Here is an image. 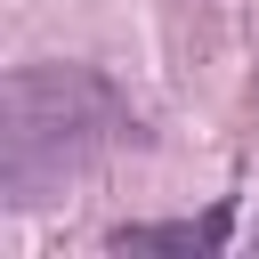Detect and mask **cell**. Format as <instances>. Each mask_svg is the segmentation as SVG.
<instances>
[{
  "label": "cell",
  "mask_w": 259,
  "mask_h": 259,
  "mask_svg": "<svg viewBox=\"0 0 259 259\" xmlns=\"http://www.w3.org/2000/svg\"><path fill=\"white\" fill-rule=\"evenodd\" d=\"M227 235H235V202L202 219H162V227H113V251H227Z\"/></svg>",
  "instance_id": "2"
},
{
  "label": "cell",
  "mask_w": 259,
  "mask_h": 259,
  "mask_svg": "<svg viewBox=\"0 0 259 259\" xmlns=\"http://www.w3.org/2000/svg\"><path fill=\"white\" fill-rule=\"evenodd\" d=\"M138 138L130 97L97 65H16L0 89V194L8 210L57 202L113 146Z\"/></svg>",
  "instance_id": "1"
}]
</instances>
